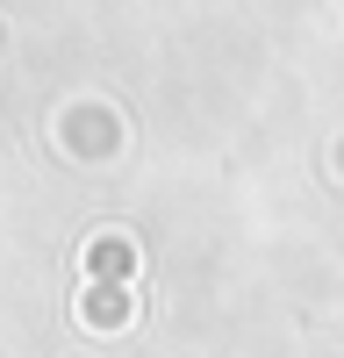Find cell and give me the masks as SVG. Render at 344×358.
Returning <instances> with one entry per match:
<instances>
[{"label":"cell","instance_id":"1","mask_svg":"<svg viewBox=\"0 0 344 358\" xmlns=\"http://www.w3.org/2000/svg\"><path fill=\"white\" fill-rule=\"evenodd\" d=\"M86 273H94V280H101V273H108V280H115V287H122V280H129V273H136V251H129V244H122V236H94V244H86Z\"/></svg>","mask_w":344,"mask_h":358},{"label":"cell","instance_id":"2","mask_svg":"<svg viewBox=\"0 0 344 358\" xmlns=\"http://www.w3.org/2000/svg\"><path fill=\"white\" fill-rule=\"evenodd\" d=\"M86 322H129V294H86Z\"/></svg>","mask_w":344,"mask_h":358}]
</instances>
